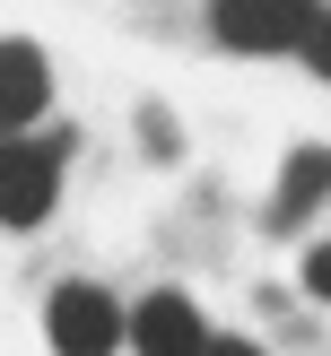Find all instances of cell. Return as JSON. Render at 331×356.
Masks as SVG:
<instances>
[{"label": "cell", "mask_w": 331, "mask_h": 356, "mask_svg": "<svg viewBox=\"0 0 331 356\" xmlns=\"http://www.w3.org/2000/svg\"><path fill=\"white\" fill-rule=\"evenodd\" d=\"M61 156H70V131L0 139V226H44L61 209Z\"/></svg>", "instance_id": "1"}, {"label": "cell", "mask_w": 331, "mask_h": 356, "mask_svg": "<svg viewBox=\"0 0 331 356\" xmlns=\"http://www.w3.org/2000/svg\"><path fill=\"white\" fill-rule=\"evenodd\" d=\"M44 339L61 356H114L122 339H131V313H122L96 278H70V287H52V305H44Z\"/></svg>", "instance_id": "2"}, {"label": "cell", "mask_w": 331, "mask_h": 356, "mask_svg": "<svg viewBox=\"0 0 331 356\" xmlns=\"http://www.w3.org/2000/svg\"><path fill=\"white\" fill-rule=\"evenodd\" d=\"M209 26H218V44H236V52H305L314 9L305 0H218Z\"/></svg>", "instance_id": "3"}, {"label": "cell", "mask_w": 331, "mask_h": 356, "mask_svg": "<svg viewBox=\"0 0 331 356\" xmlns=\"http://www.w3.org/2000/svg\"><path fill=\"white\" fill-rule=\"evenodd\" d=\"M209 339H218V330L201 322V305H192V296H174V287H157V296H139L131 305V356H201Z\"/></svg>", "instance_id": "4"}, {"label": "cell", "mask_w": 331, "mask_h": 356, "mask_svg": "<svg viewBox=\"0 0 331 356\" xmlns=\"http://www.w3.org/2000/svg\"><path fill=\"white\" fill-rule=\"evenodd\" d=\"M52 104V70L26 35H0V139H26Z\"/></svg>", "instance_id": "5"}, {"label": "cell", "mask_w": 331, "mask_h": 356, "mask_svg": "<svg viewBox=\"0 0 331 356\" xmlns=\"http://www.w3.org/2000/svg\"><path fill=\"white\" fill-rule=\"evenodd\" d=\"M323 200H331V148H296L279 165V191H270V235H296V218Z\"/></svg>", "instance_id": "6"}, {"label": "cell", "mask_w": 331, "mask_h": 356, "mask_svg": "<svg viewBox=\"0 0 331 356\" xmlns=\"http://www.w3.org/2000/svg\"><path fill=\"white\" fill-rule=\"evenodd\" d=\"M296 61L314 70V79H331V9H314V35H305V52Z\"/></svg>", "instance_id": "7"}, {"label": "cell", "mask_w": 331, "mask_h": 356, "mask_svg": "<svg viewBox=\"0 0 331 356\" xmlns=\"http://www.w3.org/2000/svg\"><path fill=\"white\" fill-rule=\"evenodd\" d=\"M305 296H323V305H331V243H314V252H305Z\"/></svg>", "instance_id": "8"}, {"label": "cell", "mask_w": 331, "mask_h": 356, "mask_svg": "<svg viewBox=\"0 0 331 356\" xmlns=\"http://www.w3.org/2000/svg\"><path fill=\"white\" fill-rule=\"evenodd\" d=\"M201 356H261V348H253V339H209Z\"/></svg>", "instance_id": "9"}]
</instances>
